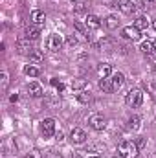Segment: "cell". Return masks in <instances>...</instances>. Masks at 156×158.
I'll use <instances>...</instances> for the list:
<instances>
[{
  "label": "cell",
  "instance_id": "24",
  "mask_svg": "<svg viewBox=\"0 0 156 158\" xmlns=\"http://www.w3.org/2000/svg\"><path fill=\"white\" fill-rule=\"evenodd\" d=\"M74 26H76V30H77L79 33H83V35H86V33H88V31H86V30H88V28H86V24H81L79 20H74ZM86 37H88V35H86Z\"/></svg>",
  "mask_w": 156,
  "mask_h": 158
},
{
  "label": "cell",
  "instance_id": "35",
  "mask_svg": "<svg viewBox=\"0 0 156 158\" xmlns=\"http://www.w3.org/2000/svg\"><path fill=\"white\" fill-rule=\"evenodd\" d=\"M147 2H154V0H147Z\"/></svg>",
  "mask_w": 156,
  "mask_h": 158
},
{
  "label": "cell",
  "instance_id": "4",
  "mask_svg": "<svg viewBox=\"0 0 156 158\" xmlns=\"http://www.w3.org/2000/svg\"><path fill=\"white\" fill-rule=\"evenodd\" d=\"M46 48L50 52H59L63 48V37L57 35V33H51L48 39H46Z\"/></svg>",
  "mask_w": 156,
  "mask_h": 158
},
{
  "label": "cell",
  "instance_id": "26",
  "mask_svg": "<svg viewBox=\"0 0 156 158\" xmlns=\"http://www.w3.org/2000/svg\"><path fill=\"white\" fill-rule=\"evenodd\" d=\"M7 85H9V79H7V74L4 72V74H2V90H6Z\"/></svg>",
  "mask_w": 156,
  "mask_h": 158
},
{
  "label": "cell",
  "instance_id": "27",
  "mask_svg": "<svg viewBox=\"0 0 156 158\" xmlns=\"http://www.w3.org/2000/svg\"><path fill=\"white\" fill-rule=\"evenodd\" d=\"M42 158H63V156H61L59 153H55V151H48V153H46Z\"/></svg>",
  "mask_w": 156,
  "mask_h": 158
},
{
  "label": "cell",
  "instance_id": "36",
  "mask_svg": "<svg viewBox=\"0 0 156 158\" xmlns=\"http://www.w3.org/2000/svg\"><path fill=\"white\" fill-rule=\"evenodd\" d=\"M72 2H77V0H72Z\"/></svg>",
  "mask_w": 156,
  "mask_h": 158
},
{
  "label": "cell",
  "instance_id": "16",
  "mask_svg": "<svg viewBox=\"0 0 156 158\" xmlns=\"http://www.w3.org/2000/svg\"><path fill=\"white\" fill-rule=\"evenodd\" d=\"M105 26H107L109 30H116L117 26H119V20H117L116 15H109V17L105 19Z\"/></svg>",
  "mask_w": 156,
  "mask_h": 158
},
{
  "label": "cell",
  "instance_id": "1",
  "mask_svg": "<svg viewBox=\"0 0 156 158\" xmlns=\"http://www.w3.org/2000/svg\"><path fill=\"white\" fill-rule=\"evenodd\" d=\"M117 153L125 158H138L140 147H138V143L132 142V140H123V142L119 143V147H117Z\"/></svg>",
  "mask_w": 156,
  "mask_h": 158
},
{
  "label": "cell",
  "instance_id": "12",
  "mask_svg": "<svg viewBox=\"0 0 156 158\" xmlns=\"http://www.w3.org/2000/svg\"><path fill=\"white\" fill-rule=\"evenodd\" d=\"M84 24H86V28L88 30H97L99 26H101V20H99V17L97 15H86V19H84Z\"/></svg>",
  "mask_w": 156,
  "mask_h": 158
},
{
  "label": "cell",
  "instance_id": "17",
  "mask_svg": "<svg viewBox=\"0 0 156 158\" xmlns=\"http://www.w3.org/2000/svg\"><path fill=\"white\" fill-rule=\"evenodd\" d=\"M26 35H28V39L30 40H39L40 39V30L37 28V26L28 28V30H26Z\"/></svg>",
  "mask_w": 156,
  "mask_h": 158
},
{
  "label": "cell",
  "instance_id": "14",
  "mask_svg": "<svg viewBox=\"0 0 156 158\" xmlns=\"http://www.w3.org/2000/svg\"><path fill=\"white\" fill-rule=\"evenodd\" d=\"M28 94H30L31 98H40V96H42V86H40L37 81L30 83V85H28Z\"/></svg>",
  "mask_w": 156,
  "mask_h": 158
},
{
  "label": "cell",
  "instance_id": "25",
  "mask_svg": "<svg viewBox=\"0 0 156 158\" xmlns=\"http://www.w3.org/2000/svg\"><path fill=\"white\" fill-rule=\"evenodd\" d=\"M77 99L81 101V103H88L92 98H90V94H88V92H79V94H77Z\"/></svg>",
  "mask_w": 156,
  "mask_h": 158
},
{
  "label": "cell",
  "instance_id": "30",
  "mask_svg": "<svg viewBox=\"0 0 156 158\" xmlns=\"http://www.w3.org/2000/svg\"><path fill=\"white\" fill-rule=\"evenodd\" d=\"M136 143H138V147H143V145H145V140H140V142H136Z\"/></svg>",
  "mask_w": 156,
  "mask_h": 158
},
{
  "label": "cell",
  "instance_id": "7",
  "mask_svg": "<svg viewBox=\"0 0 156 158\" xmlns=\"http://www.w3.org/2000/svg\"><path fill=\"white\" fill-rule=\"evenodd\" d=\"M121 35L125 37L127 40H140V37H142V31L136 28V26H125L123 28V31H121Z\"/></svg>",
  "mask_w": 156,
  "mask_h": 158
},
{
  "label": "cell",
  "instance_id": "20",
  "mask_svg": "<svg viewBox=\"0 0 156 158\" xmlns=\"http://www.w3.org/2000/svg\"><path fill=\"white\" fill-rule=\"evenodd\" d=\"M42 59H44V55H42V52H39V50H33L30 53V61L31 63H42Z\"/></svg>",
  "mask_w": 156,
  "mask_h": 158
},
{
  "label": "cell",
  "instance_id": "9",
  "mask_svg": "<svg viewBox=\"0 0 156 158\" xmlns=\"http://www.w3.org/2000/svg\"><path fill=\"white\" fill-rule=\"evenodd\" d=\"M30 19H31V22H33L37 28H40V26H44V22H46V13L40 11V9H33Z\"/></svg>",
  "mask_w": 156,
  "mask_h": 158
},
{
  "label": "cell",
  "instance_id": "2",
  "mask_svg": "<svg viewBox=\"0 0 156 158\" xmlns=\"http://www.w3.org/2000/svg\"><path fill=\"white\" fill-rule=\"evenodd\" d=\"M125 103L129 105V107H140L142 103H143V92L140 90V88H132V90H129V94H127V98H125Z\"/></svg>",
  "mask_w": 156,
  "mask_h": 158
},
{
  "label": "cell",
  "instance_id": "33",
  "mask_svg": "<svg viewBox=\"0 0 156 158\" xmlns=\"http://www.w3.org/2000/svg\"><path fill=\"white\" fill-rule=\"evenodd\" d=\"M153 44H154V52H156V40H154V42H153Z\"/></svg>",
  "mask_w": 156,
  "mask_h": 158
},
{
  "label": "cell",
  "instance_id": "34",
  "mask_svg": "<svg viewBox=\"0 0 156 158\" xmlns=\"http://www.w3.org/2000/svg\"><path fill=\"white\" fill-rule=\"evenodd\" d=\"M88 158H101V156H88Z\"/></svg>",
  "mask_w": 156,
  "mask_h": 158
},
{
  "label": "cell",
  "instance_id": "13",
  "mask_svg": "<svg viewBox=\"0 0 156 158\" xmlns=\"http://www.w3.org/2000/svg\"><path fill=\"white\" fill-rule=\"evenodd\" d=\"M97 74H99L101 79H109L110 76H112V66H110L109 63H101L99 68H97Z\"/></svg>",
  "mask_w": 156,
  "mask_h": 158
},
{
  "label": "cell",
  "instance_id": "15",
  "mask_svg": "<svg viewBox=\"0 0 156 158\" xmlns=\"http://www.w3.org/2000/svg\"><path fill=\"white\" fill-rule=\"evenodd\" d=\"M140 50H142V53H145V55H151V53L154 52V44H153L151 40H143V42L140 44Z\"/></svg>",
  "mask_w": 156,
  "mask_h": 158
},
{
  "label": "cell",
  "instance_id": "29",
  "mask_svg": "<svg viewBox=\"0 0 156 158\" xmlns=\"http://www.w3.org/2000/svg\"><path fill=\"white\" fill-rule=\"evenodd\" d=\"M26 158H39V153H37V151H33V153H30Z\"/></svg>",
  "mask_w": 156,
  "mask_h": 158
},
{
  "label": "cell",
  "instance_id": "19",
  "mask_svg": "<svg viewBox=\"0 0 156 158\" xmlns=\"http://www.w3.org/2000/svg\"><path fill=\"white\" fill-rule=\"evenodd\" d=\"M134 26H136L140 31H142V30H147V28H149V20H147L145 17H138L136 22H134Z\"/></svg>",
  "mask_w": 156,
  "mask_h": 158
},
{
  "label": "cell",
  "instance_id": "28",
  "mask_svg": "<svg viewBox=\"0 0 156 158\" xmlns=\"http://www.w3.org/2000/svg\"><path fill=\"white\" fill-rule=\"evenodd\" d=\"M66 42H68V46H76V44H77V39H76L74 35H70V37L66 39Z\"/></svg>",
  "mask_w": 156,
  "mask_h": 158
},
{
  "label": "cell",
  "instance_id": "22",
  "mask_svg": "<svg viewBox=\"0 0 156 158\" xmlns=\"http://www.w3.org/2000/svg\"><path fill=\"white\" fill-rule=\"evenodd\" d=\"M129 127H130L132 131H138V129H140V118H138V116H130V118H129Z\"/></svg>",
  "mask_w": 156,
  "mask_h": 158
},
{
  "label": "cell",
  "instance_id": "8",
  "mask_svg": "<svg viewBox=\"0 0 156 158\" xmlns=\"http://www.w3.org/2000/svg\"><path fill=\"white\" fill-rule=\"evenodd\" d=\"M86 138H88V136H86V132H84V131H83V129H74V131H72V132H70V142H72V143H76V145H81V143H84V142H86Z\"/></svg>",
  "mask_w": 156,
  "mask_h": 158
},
{
  "label": "cell",
  "instance_id": "23",
  "mask_svg": "<svg viewBox=\"0 0 156 158\" xmlns=\"http://www.w3.org/2000/svg\"><path fill=\"white\" fill-rule=\"evenodd\" d=\"M84 86H86V81H84V79H74V81H72V88H74V90H81V88H84Z\"/></svg>",
  "mask_w": 156,
  "mask_h": 158
},
{
  "label": "cell",
  "instance_id": "10",
  "mask_svg": "<svg viewBox=\"0 0 156 158\" xmlns=\"http://www.w3.org/2000/svg\"><path fill=\"white\" fill-rule=\"evenodd\" d=\"M117 7H119V11L125 13V15H130V13H134V9H136V6L132 4V0H117Z\"/></svg>",
  "mask_w": 156,
  "mask_h": 158
},
{
  "label": "cell",
  "instance_id": "18",
  "mask_svg": "<svg viewBox=\"0 0 156 158\" xmlns=\"http://www.w3.org/2000/svg\"><path fill=\"white\" fill-rule=\"evenodd\" d=\"M24 74L30 76V77H37L40 74V70L37 66H33V64H26V66H24Z\"/></svg>",
  "mask_w": 156,
  "mask_h": 158
},
{
  "label": "cell",
  "instance_id": "21",
  "mask_svg": "<svg viewBox=\"0 0 156 158\" xmlns=\"http://www.w3.org/2000/svg\"><path fill=\"white\" fill-rule=\"evenodd\" d=\"M99 88L103 92H112V85H110V79H99Z\"/></svg>",
  "mask_w": 156,
  "mask_h": 158
},
{
  "label": "cell",
  "instance_id": "3",
  "mask_svg": "<svg viewBox=\"0 0 156 158\" xmlns=\"http://www.w3.org/2000/svg\"><path fill=\"white\" fill-rule=\"evenodd\" d=\"M40 132L44 138H51L55 134V119L53 118H46L40 121Z\"/></svg>",
  "mask_w": 156,
  "mask_h": 158
},
{
  "label": "cell",
  "instance_id": "6",
  "mask_svg": "<svg viewBox=\"0 0 156 158\" xmlns=\"http://www.w3.org/2000/svg\"><path fill=\"white\" fill-rule=\"evenodd\" d=\"M33 40H30L28 37L26 39H18L17 40V52L20 53V55H28L30 57V53L33 52V44H31Z\"/></svg>",
  "mask_w": 156,
  "mask_h": 158
},
{
  "label": "cell",
  "instance_id": "32",
  "mask_svg": "<svg viewBox=\"0 0 156 158\" xmlns=\"http://www.w3.org/2000/svg\"><path fill=\"white\" fill-rule=\"evenodd\" d=\"M153 28H154V31H156V20H154V22H153Z\"/></svg>",
  "mask_w": 156,
  "mask_h": 158
},
{
  "label": "cell",
  "instance_id": "11",
  "mask_svg": "<svg viewBox=\"0 0 156 158\" xmlns=\"http://www.w3.org/2000/svg\"><path fill=\"white\" fill-rule=\"evenodd\" d=\"M123 81H125V76H123L121 72H116V74H112V76H110V85H112V92H116V90H119V88L123 86Z\"/></svg>",
  "mask_w": 156,
  "mask_h": 158
},
{
  "label": "cell",
  "instance_id": "31",
  "mask_svg": "<svg viewBox=\"0 0 156 158\" xmlns=\"http://www.w3.org/2000/svg\"><path fill=\"white\" fill-rule=\"evenodd\" d=\"M112 158H125V156H121V155L117 153V155H114V156H112Z\"/></svg>",
  "mask_w": 156,
  "mask_h": 158
},
{
  "label": "cell",
  "instance_id": "5",
  "mask_svg": "<svg viewBox=\"0 0 156 158\" xmlns=\"http://www.w3.org/2000/svg\"><path fill=\"white\" fill-rule=\"evenodd\" d=\"M88 123H90V127H92L94 131H103V129L107 127V118H105L103 114H92V116L88 118Z\"/></svg>",
  "mask_w": 156,
  "mask_h": 158
}]
</instances>
